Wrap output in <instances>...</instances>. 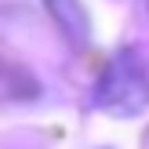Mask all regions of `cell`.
Masks as SVG:
<instances>
[{
    "instance_id": "obj_1",
    "label": "cell",
    "mask_w": 149,
    "mask_h": 149,
    "mask_svg": "<svg viewBox=\"0 0 149 149\" xmlns=\"http://www.w3.org/2000/svg\"><path fill=\"white\" fill-rule=\"evenodd\" d=\"M95 109L109 116H138L149 106V65L142 51L120 47L95 80Z\"/></svg>"
},
{
    "instance_id": "obj_2",
    "label": "cell",
    "mask_w": 149,
    "mask_h": 149,
    "mask_svg": "<svg viewBox=\"0 0 149 149\" xmlns=\"http://www.w3.org/2000/svg\"><path fill=\"white\" fill-rule=\"evenodd\" d=\"M47 15L55 18V26L62 29V36L73 47H87L91 44V18H87L80 0H44Z\"/></svg>"
}]
</instances>
